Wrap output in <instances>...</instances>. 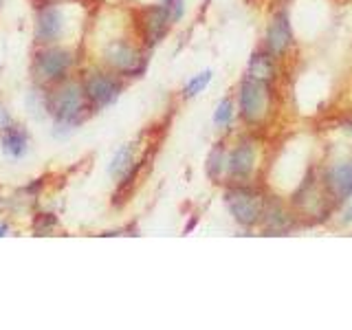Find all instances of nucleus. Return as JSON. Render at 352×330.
<instances>
[{
    "label": "nucleus",
    "mask_w": 352,
    "mask_h": 330,
    "mask_svg": "<svg viewBox=\"0 0 352 330\" xmlns=\"http://www.w3.org/2000/svg\"><path fill=\"white\" fill-rule=\"evenodd\" d=\"M225 203H227L229 214L234 216V220L240 227H256L262 223L269 201L256 185L234 183L227 187Z\"/></svg>",
    "instance_id": "nucleus-1"
},
{
    "label": "nucleus",
    "mask_w": 352,
    "mask_h": 330,
    "mask_svg": "<svg viewBox=\"0 0 352 330\" xmlns=\"http://www.w3.org/2000/svg\"><path fill=\"white\" fill-rule=\"evenodd\" d=\"M271 86L258 80H242L238 88V113L247 126H258L269 117Z\"/></svg>",
    "instance_id": "nucleus-2"
},
{
    "label": "nucleus",
    "mask_w": 352,
    "mask_h": 330,
    "mask_svg": "<svg viewBox=\"0 0 352 330\" xmlns=\"http://www.w3.org/2000/svg\"><path fill=\"white\" fill-rule=\"evenodd\" d=\"M86 91L82 86H77L73 82L60 86L58 91L51 95V115L60 121V124H75L80 121L84 110H86Z\"/></svg>",
    "instance_id": "nucleus-3"
},
{
    "label": "nucleus",
    "mask_w": 352,
    "mask_h": 330,
    "mask_svg": "<svg viewBox=\"0 0 352 330\" xmlns=\"http://www.w3.org/2000/svg\"><path fill=\"white\" fill-rule=\"evenodd\" d=\"M322 181L328 198H333L337 203L348 201L352 196V152L344 159L328 163Z\"/></svg>",
    "instance_id": "nucleus-4"
},
{
    "label": "nucleus",
    "mask_w": 352,
    "mask_h": 330,
    "mask_svg": "<svg viewBox=\"0 0 352 330\" xmlns=\"http://www.w3.org/2000/svg\"><path fill=\"white\" fill-rule=\"evenodd\" d=\"M258 163V148L251 139L238 141V146L227 157V174L234 183H247Z\"/></svg>",
    "instance_id": "nucleus-5"
},
{
    "label": "nucleus",
    "mask_w": 352,
    "mask_h": 330,
    "mask_svg": "<svg viewBox=\"0 0 352 330\" xmlns=\"http://www.w3.org/2000/svg\"><path fill=\"white\" fill-rule=\"evenodd\" d=\"M293 47V27L289 14L282 9L278 14H273L267 33H264V49H267L275 58H282V55L289 53V49Z\"/></svg>",
    "instance_id": "nucleus-6"
},
{
    "label": "nucleus",
    "mask_w": 352,
    "mask_h": 330,
    "mask_svg": "<svg viewBox=\"0 0 352 330\" xmlns=\"http://www.w3.org/2000/svg\"><path fill=\"white\" fill-rule=\"evenodd\" d=\"M106 62L113 66L115 71L124 73V75H139L143 69H146V60H143L141 51H137L132 44H128L124 40L108 44Z\"/></svg>",
    "instance_id": "nucleus-7"
},
{
    "label": "nucleus",
    "mask_w": 352,
    "mask_h": 330,
    "mask_svg": "<svg viewBox=\"0 0 352 330\" xmlns=\"http://www.w3.org/2000/svg\"><path fill=\"white\" fill-rule=\"evenodd\" d=\"M84 91H86L88 102L95 108H104V106H110L119 97L121 82L108 73H93V75H88V80L84 82Z\"/></svg>",
    "instance_id": "nucleus-8"
},
{
    "label": "nucleus",
    "mask_w": 352,
    "mask_h": 330,
    "mask_svg": "<svg viewBox=\"0 0 352 330\" xmlns=\"http://www.w3.org/2000/svg\"><path fill=\"white\" fill-rule=\"evenodd\" d=\"M172 25V16H170V5H154L143 11V38H146L148 47H154L163 36L168 33V27Z\"/></svg>",
    "instance_id": "nucleus-9"
},
{
    "label": "nucleus",
    "mask_w": 352,
    "mask_h": 330,
    "mask_svg": "<svg viewBox=\"0 0 352 330\" xmlns=\"http://www.w3.org/2000/svg\"><path fill=\"white\" fill-rule=\"evenodd\" d=\"M73 64V58L69 51L64 49H49L42 51L36 60V73L40 80L44 82H53L64 77V73L69 71V66Z\"/></svg>",
    "instance_id": "nucleus-10"
},
{
    "label": "nucleus",
    "mask_w": 352,
    "mask_h": 330,
    "mask_svg": "<svg viewBox=\"0 0 352 330\" xmlns=\"http://www.w3.org/2000/svg\"><path fill=\"white\" fill-rule=\"evenodd\" d=\"M275 75H278V69H275V55H271L267 49L256 51L251 55L249 66H247V77L264 82V84H271L275 80Z\"/></svg>",
    "instance_id": "nucleus-11"
},
{
    "label": "nucleus",
    "mask_w": 352,
    "mask_h": 330,
    "mask_svg": "<svg viewBox=\"0 0 352 330\" xmlns=\"http://www.w3.org/2000/svg\"><path fill=\"white\" fill-rule=\"evenodd\" d=\"M64 31V16L60 9L49 7L42 9L38 16V40L40 42H55Z\"/></svg>",
    "instance_id": "nucleus-12"
},
{
    "label": "nucleus",
    "mask_w": 352,
    "mask_h": 330,
    "mask_svg": "<svg viewBox=\"0 0 352 330\" xmlns=\"http://www.w3.org/2000/svg\"><path fill=\"white\" fill-rule=\"evenodd\" d=\"M262 223L267 225V234L271 236H282L291 229L293 216L286 212V207L282 203H267V212H264Z\"/></svg>",
    "instance_id": "nucleus-13"
},
{
    "label": "nucleus",
    "mask_w": 352,
    "mask_h": 330,
    "mask_svg": "<svg viewBox=\"0 0 352 330\" xmlns=\"http://www.w3.org/2000/svg\"><path fill=\"white\" fill-rule=\"evenodd\" d=\"M3 148H5V152L9 154V157H14V159L25 157V152H27V135H25V130L7 128L3 132Z\"/></svg>",
    "instance_id": "nucleus-14"
},
{
    "label": "nucleus",
    "mask_w": 352,
    "mask_h": 330,
    "mask_svg": "<svg viewBox=\"0 0 352 330\" xmlns=\"http://www.w3.org/2000/svg\"><path fill=\"white\" fill-rule=\"evenodd\" d=\"M132 168H135V150H132V146H124L115 154V159L110 161L108 172L115 179H124Z\"/></svg>",
    "instance_id": "nucleus-15"
},
{
    "label": "nucleus",
    "mask_w": 352,
    "mask_h": 330,
    "mask_svg": "<svg viewBox=\"0 0 352 330\" xmlns=\"http://www.w3.org/2000/svg\"><path fill=\"white\" fill-rule=\"evenodd\" d=\"M227 168V152H225V143H216V148L209 152L207 159V176L212 181H216L223 170Z\"/></svg>",
    "instance_id": "nucleus-16"
},
{
    "label": "nucleus",
    "mask_w": 352,
    "mask_h": 330,
    "mask_svg": "<svg viewBox=\"0 0 352 330\" xmlns=\"http://www.w3.org/2000/svg\"><path fill=\"white\" fill-rule=\"evenodd\" d=\"M209 82H212V71H209V69L196 73L194 77H190V80H187V84L183 88V97L185 99H192L196 95H201L205 88L209 86Z\"/></svg>",
    "instance_id": "nucleus-17"
},
{
    "label": "nucleus",
    "mask_w": 352,
    "mask_h": 330,
    "mask_svg": "<svg viewBox=\"0 0 352 330\" xmlns=\"http://www.w3.org/2000/svg\"><path fill=\"white\" fill-rule=\"evenodd\" d=\"M234 115H236L234 99H231V97L220 99V104H218L216 110H214V126H218V128H227V126H231V121H234Z\"/></svg>",
    "instance_id": "nucleus-18"
},
{
    "label": "nucleus",
    "mask_w": 352,
    "mask_h": 330,
    "mask_svg": "<svg viewBox=\"0 0 352 330\" xmlns=\"http://www.w3.org/2000/svg\"><path fill=\"white\" fill-rule=\"evenodd\" d=\"M168 5H170V16H172V22L181 20L183 11H185V5H183V0H172V3H168Z\"/></svg>",
    "instance_id": "nucleus-19"
},
{
    "label": "nucleus",
    "mask_w": 352,
    "mask_h": 330,
    "mask_svg": "<svg viewBox=\"0 0 352 330\" xmlns=\"http://www.w3.org/2000/svg\"><path fill=\"white\" fill-rule=\"evenodd\" d=\"M352 223V196L348 198V205L344 209V214H341V225H350Z\"/></svg>",
    "instance_id": "nucleus-20"
},
{
    "label": "nucleus",
    "mask_w": 352,
    "mask_h": 330,
    "mask_svg": "<svg viewBox=\"0 0 352 330\" xmlns=\"http://www.w3.org/2000/svg\"><path fill=\"white\" fill-rule=\"evenodd\" d=\"M341 128H344V132L352 139V115H348L344 121H341Z\"/></svg>",
    "instance_id": "nucleus-21"
},
{
    "label": "nucleus",
    "mask_w": 352,
    "mask_h": 330,
    "mask_svg": "<svg viewBox=\"0 0 352 330\" xmlns=\"http://www.w3.org/2000/svg\"><path fill=\"white\" fill-rule=\"evenodd\" d=\"M7 124V113H5V108L0 106V126H5Z\"/></svg>",
    "instance_id": "nucleus-22"
},
{
    "label": "nucleus",
    "mask_w": 352,
    "mask_h": 330,
    "mask_svg": "<svg viewBox=\"0 0 352 330\" xmlns=\"http://www.w3.org/2000/svg\"><path fill=\"white\" fill-rule=\"evenodd\" d=\"M5 231H7V227H5V225H0V236H5Z\"/></svg>",
    "instance_id": "nucleus-23"
},
{
    "label": "nucleus",
    "mask_w": 352,
    "mask_h": 330,
    "mask_svg": "<svg viewBox=\"0 0 352 330\" xmlns=\"http://www.w3.org/2000/svg\"><path fill=\"white\" fill-rule=\"evenodd\" d=\"M163 3H165V5H168V3H172V0H163Z\"/></svg>",
    "instance_id": "nucleus-24"
}]
</instances>
